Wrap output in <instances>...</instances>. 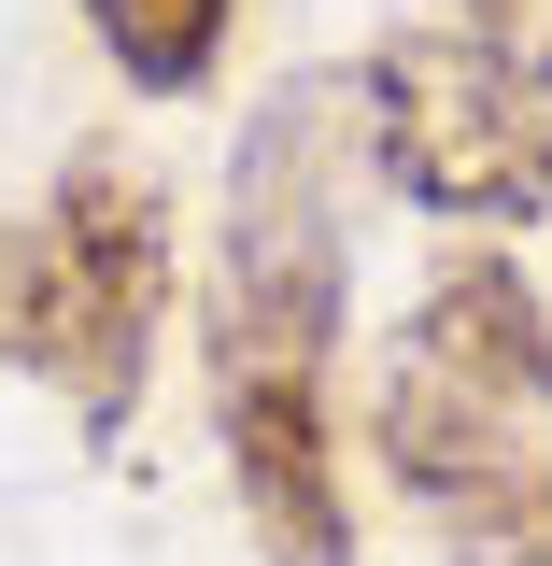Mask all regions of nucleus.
<instances>
[{
  "label": "nucleus",
  "instance_id": "1",
  "mask_svg": "<svg viewBox=\"0 0 552 566\" xmlns=\"http://www.w3.org/2000/svg\"><path fill=\"white\" fill-rule=\"evenodd\" d=\"M354 128L341 71H298L227 142V227H212V453L241 495L256 566H354L341 482V326H354Z\"/></svg>",
  "mask_w": 552,
  "mask_h": 566
},
{
  "label": "nucleus",
  "instance_id": "2",
  "mask_svg": "<svg viewBox=\"0 0 552 566\" xmlns=\"http://www.w3.org/2000/svg\"><path fill=\"white\" fill-rule=\"evenodd\" d=\"M368 453L439 566H552V297L510 255H439L368 368Z\"/></svg>",
  "mask_w": 552,
  "mask_h": 566
},
{
  "label": "nucleus",
  "instance_id": "3",
  "mask_svg": "<svg viewBox=\"0 0 552 566\" xmlns=\"http://www.w3.org/2000/svg\"><path fill=\"white\" fill-rule=\"evenodd\" d=\"M341 85L368 170L412 212H468V227L552 212V0H383Z\"/></svg>",
  "mask_w": 552,
  "mask_h": 566
},
{
  "label": "nucleus",
  "instance_id": "4",
  "mask_svg": "<svg viewBox=\"0 0 552 566\" xmlns=\"http://www.w3.org/2000/svg\"><path fill=\"white\" fill-rule=\"evenodd\" d=\"M170 326V199L114 142H85L43 199L0 227V368L43 382L85 439H128Z\"/></svg>",
  "mask_w": 552,
  "mask_h": 566
},
{
  "label": "nucleus",
  "instance_id": "5",
  "mask_svg": "<svg viewBox=\"0 0 552 566\" xmlns=\"http://www.w3.org/2000/svg\"><path fill=\"white\" fill-rule=\"evenodd\" d=\"M227 29H241V0H85V43L128 71L142 99H185L227 71Z\"/></svg>",
  "mask_w": 552,
  "mask_h": 566
}]
</instances>
